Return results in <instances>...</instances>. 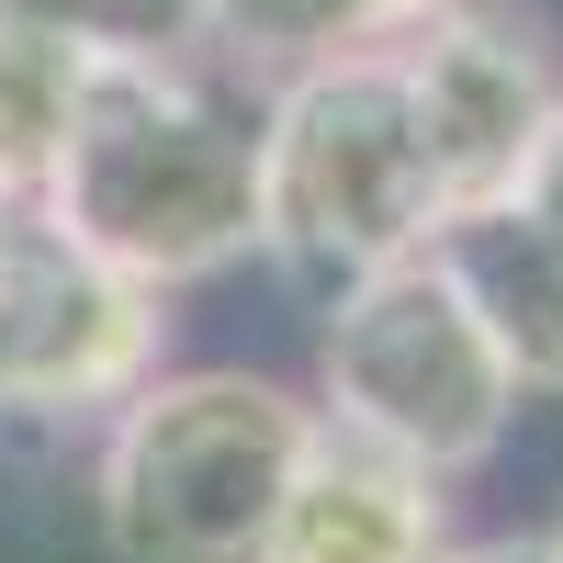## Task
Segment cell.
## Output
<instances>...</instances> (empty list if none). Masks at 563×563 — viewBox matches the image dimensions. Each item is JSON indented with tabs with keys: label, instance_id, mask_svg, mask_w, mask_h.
Wrapping results in <instances>:
<instances>
[{
	"label": "cell",
	"instance_id": "3957f363",
	"mask_svg": "<svg viewBox=\"0 0 563 563\" xmlns=\"http://www.w3.org/2000/svg\"><path fill=\"white\" fill-rule=\"evenodd\" d=\"M316 451V395L249 361L147 372L90 451V519L113 563H271L294 474Z\"/></svg>",
	"mask_w": 563,
	"mask_h": 563
},
{
	"label": "cell",
	"instance_id": "5b68a950",
	"mask_svg": "<svg viewBox=\"0 0 563 563\" xmlns=\"http://www.w3.org/2000/svg\"><path fill=\"white\" fill-rule=\"evenodd\" d=\"M169 361V294L79 249L45 203L0 225V429H102Z\"/></svg>",
	"mask_w": 563,
	"mask_h": 563
},
{
	"label": "cell",
	"instance_id": "277c9868",
	"mask_svg": "<svg viewBox=\"0 0 563 563\" xmlns=\"http://www.w3.org/2000/svg\"><path fill=\"white\" fill-rule=\"evenodd\" d=\"M519 372H507L496 327L474 316L462 271L417 249L395 271H361L350 294L316 305V417L372 451L417 462V474H485L519 429Z\"/></svg>",
	"mask_w": 563,
	"mask_h": 563
},
{
	"label": "cell",
	"instance_id": "5bb4252c",
	"mask_svg": "<svg viewBox=\"0 0 563 563\" xmlns=\"http://www.w3.org/2000/svg\"><path fill=\"white\" fill-rule=\"evenodd\" d=\"M552 552H563V519H552Z\"/></svg>",
	"mask_w": 563,
	"mask_h": 563
},
{
	"label": "cell",
	"instance_id": "4fadbf2b",
	"mask_svg": "<svg viewBox=\"0 0 563 563\" xmlns=\"http://www.w3.org/2000/svg\"><path fill=\"white\" fill-rule=\"evenodd\" d=\"M440 563H563L552 530H485V541H451Z\"/></svg>",
	"mask_w": 563,
	"mask_h": 563
},
{
	"label": "cell",
	"instance_id": "6da1fadb",
	"mask_svg": "<svg viewBox=\"0 0 563 563\" xmlns=\"http://www.w3.org/2000/svg\"><path fill=\"white\" fill-rule=\"evenodd\" d=\"M45 214L113 271L192 294L260 260V79L214 45H102Z\"/></svg>",
	"mask_w": 563,
	"mask_h": 563
},
{
	"label": "cell",
	"instance_id": "ba28073f",
	"mask_svg": "<svg viewBox=\"0 0 563 563\" xmlns=\"http://www.w3.org/2000/svg\"><path fill=\"white\" fill-rule=\"evenodd\" d=\"M440 260L462 271L474 316L496 327L519 395H552L563 406V238L530 203H474V214L440 225Z\"/></svg>",
	"mask_w": 563,
	"mask_h": 563
},
{
	"label": "cell",
	"instance_id": "52a82bcc",
	"mask_svg": "<svg viewBox=\"0 0 563 563\" xmlns=\"http://www.w3.org/2000/svg\"><path fill=\"white\" fill-rule=\"evenodd\" d=\"M440 552H451V485L316 417L271 563H440Z\"/></svg>",
	"mask_w": 563,
	"mask_h": 563
},
{
	"label": "cell",
	"instance_id": "8992f818",
	"mask_svg": "<svg viewBox=\"0 0 563 563\" xmlns=\"http://www.w3.org/2000/svg\"><path fill=\"white\" fill-rule=\"evenodd\" d=\"M395 57L429 102V135H440V169H451V214L474 203H507L519 169L541 147V124L563 102V68H552V34L507 0H451V12L406 23Z\"/></svg>",
	"mask_w": 563,
	"mask_h": 563
},
{
	"label": "cell",
	"instance_id": "8fae6325",
	"mask_svg": "<svg viewBox=\"0 0 563 563\" xmlns=\"http://www.w3.org/2000/svg\"><path fill=\"white\" fill-rule=\"evenodd\" d=\"M0 12L79 45H203V0H0Z\"/></svg>",
	"mask_w": 563,
	"mask_h": 563
},
{
	"label": "cell",
	"instance_id": "9c48e42d",
	"mask_svg": "<svg viewBox=\"0 0 563 563\" xmlns=\"http://www.w3.org/2000/svg\"><path fill=\"white\" fill-rule=\"evenodd\" d=\"M429 12H451V0H203V45L249 79H282V68L350 57V45H384Z\"/></svg>",
	"mask_w": 563,
	"mask_h": 563
},
{
	"label": "cell",
	"instance_id": "7a4b0ae2",
	"mask_svg": "<svg viewBox=\"0 0 563 563\" xmlns=\"http://www.w3.org/2000/svg\"><path fill=\"white\" fill-rule=\"evenodd\" d=\"M440 225H451V169L395 34L260 79V260L294 294L327 305L361 271L440 249Z\"/></svg>",
	"mask_w": 563,
	"mask_h": 563
},
{
	"label": "cell",
	"instance_id": "30bf717a",
	"mask_svg": "<svg viewBox=\"0 0 563 563\" xmlns=\"http://www.w3.org/2000/svg\"><path fill=\"white\" fill-rule=\"evenodd\" d=\"M90 57H102V45L0 12V192H34L45 203L57 147H68V113H79V90H90Z\"/></svg>",
	"mask_w": 563,
	"mask_h": 563
},
{
	"label": "cell",
	"instance_id": "7c38bea8",
	"mask_svg": "<svg viewBox=\"0 0 563 563\" xmlns=\"http://www.w3.org/2000/svg\"><path fill=\"white\" fill-rule=\"evenodd\" d=\"M507 203H530L552 238H563V102H552V124H541V147H530V169H519V192Z\"/></svg>",
	"mask_w": 563,
	"mask_h": 563
}]
</instances>
